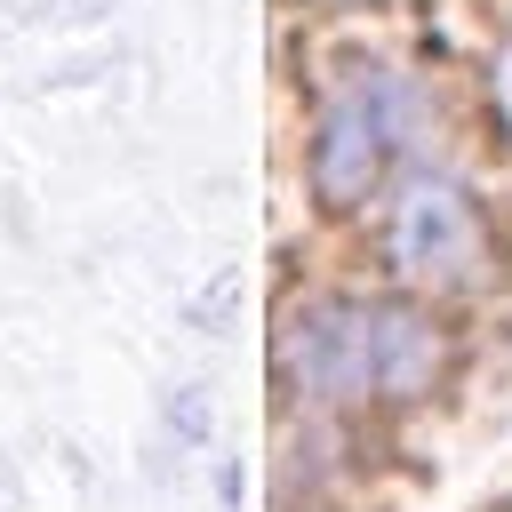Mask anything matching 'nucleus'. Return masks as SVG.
Listing matches in <instances>:
<instances>
[{
  "instance_id": "nucleus-2",
  "label": "nucleus",
  "mask_w": 512,
  "mask_h": 512,
  "mask_svg": "<svg viewBox=\"0 0 512 512\" xmlns=\"http://www.w3.org/2000/svg\"><path fill=\"white\" fill-rule=\"evenodd\" d=\"M232 296H240V280H232V272H216V280H208V296H200V328H232Z\"/></svg>"
},
{
  "instance_id": "nucleus-3",
  "label": "nucleus",
  "mask_w": 512,
  "mask_h": 512,
  "mask_svg": "<svg viewBox=\"0 0 512 512\" xmlns=\"http://www.w3.org/2000/svg\"><path fill=\"white\" fill-rule=\"evenodd\" d=\"M504 96H512V64H504Z\"/></svg>"
},
{
  "instance_id": "nucleus-1",
  "label": "nucleus",
  "mask_w": 512,
  "mask_h": 512,
  "mask_svg": "<svg viewBox=\"0 0 512 512\" xmlns=\"http://www.w3.org/2000/svg\"><path fill=\"white\" fill-rule=\"evenodd\" d=\"M168 432L176 440H208V392L200 384H176L168 392Z\"/></svg>"
}]
</instances>
